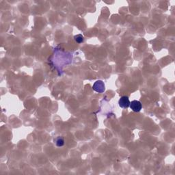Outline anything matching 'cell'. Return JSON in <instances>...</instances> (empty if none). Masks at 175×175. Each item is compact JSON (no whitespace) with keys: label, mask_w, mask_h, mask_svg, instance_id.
Instances as JSON below:
<instances>
[{"label":"cell","mask_w":175,"mask_h":175,"mask_svg":"<svg viewBox=\"0 0 175 175\" xmlns=\"http://www.w3.org/2000/svg\"><path fill=\"white\" fill-rule=\"evenodd\" d=\"M93 90L96 91V93H102L105 91V85L104 83L101 80H98L94 83L93 85Z\"/></svg>","instance_id":"obj_1"},{"label":"cell","mask_w":175,"mask_h":175,"mask_svg":"<svg viewBox=\"0 0 175 175\" xmlns=\"http://www.w3.org/2000/svg\"><path fill=\"white\" fill-rule=\"evenodd\" d=\"M118 105L122 108H127L130 106V101L128 96H123L118 101Z\"/></svg>","instance_id":"obj_2"},{"label":"cell","mask_w":175,"mask_h":175,"mask_svg":"<svg viewBox=\"0 0 175 175\" xmlns=\"http://www.w3.org/2000/svg\"><path fill=\"white\" fill-rule=\"evenodd\" d=\"M130 108L135 112H139L142 109V103L139 101L134 100L130 103Z\"/></svg>","instance_id":"obj_3"},{"label":"cell","mask_w":175,"mask_h":175,"mask_svg":"<svg viewBox=\"0 0 175 175\" xmlns=\"http://www.w3.org/2000/svg\"><path fill=\"white\" fill-rule=\"evenodd\" d=\"M56 146H58V147L62 146L64 144V138H62V137H59V138H58L57 139H56Z\"/></svg>","instance_id":"obj_4"},{"label":"cell","mask_w":175,"mask_h":175,"mask_svg":"<svg viewBox=\"0 0 175 175\" xmlns=\"http://www.w3.org/2000/svg\"><path fill=\"white\" fill-rule=\"evenodd\" d=\"M74 39L77 42L81 43L83 41V36L82 34H77L74 36Z\"/></svg>","instance_id":"obj_5"}]
</instances>
